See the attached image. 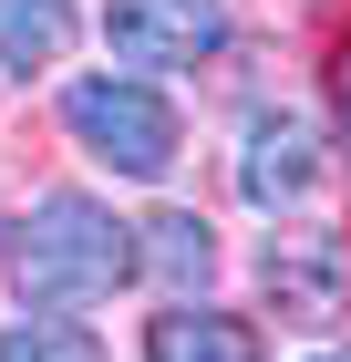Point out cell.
I'll return each mask as SVG.
<instances>
[{"label": "cell", "instance_id": "obj_1", "mask_svg": "<svg viewBox=\"0 0 351 362\" xmlns=\"http://www.w3.org/2000/svg\"><path fill=\"white\" fill-rule=\"evenodd\" d=\"M0 269L31 310H93L135 279V228H114V207L93 197H42L31 218H11Z\"/></svg>", "mask_w": 351, "mask_h": 362}, {"label": "cell", "instance_id": "obj_2", "mask_svg": "<svg viewBox=\"0 0 351 362\" xmlns=\"http://www.w3.org/2000/svg\"><path fill=\"white\" fill-rule=\"evenodd\" d=\"M62 124H73V145L104 156L114 176H165V166H176V114H165L155 83L83 73V83H62Z\"/></svg>", "mask_w": 351, "mask_h": 362}, {"label": "cell", "instance_id": "obj_3", "mask_svg": "<svg viewBox=\"0 0 351 362\" xmlns=\"http://www.w3.org/2000/svg\"><path fill=\"white\" fill-rule=\"evenodd\" d=\"M104 42L135 73H196L227 52V0H104Z\"/></svg>", "mask_w": 351, "mask_h": 362}, {"label": "cell", "instance_id": "obj_4", "mask_svg": "<svg viewBox=\"0 0 351 362\" xmlns=\"http://www.w3.org/2000/svg\"><path fill=\"white\" fill-rule=\"evenodd\" d=\"M258 300L279 310V332H331L351 300V259L341 238H321V228H290V238H269L258 249Z\"/></svg>", "mask_w": 351, "mask_h": 362}, {"label": "cell", "instance_id": "obj_5", "mask_svg": "<svg viewBox=\"0 0 351 362\" xmlns=\"http://www.w3.org/2000/svg\"><path fill=\"white\" fill-rule=\"evenodd\" d=\"M310 187H321V124H310L299 104L248 114V135H238V197L248 207H299Z\"/></svg>", "mask_w": 351, "mask_h": 362}, {"label": "cell", "instance_id": "obj_6", "mask_svg": "<svg viewBox=\"0 0 351 362\" xmlns=\"http://www.w3.org/2000/svg\"><path fill=\"white\" fill-rule=\"evenodd\" d=\"M135 269H155L165 290H196V300H207V279H217V228L196 218V207H165V218H145Z\"/></svg>", "mask_w": 351, "mask_h": 362}, {"label": "cell", "instance_id": "obj_7", "mask_svg": "<svg viewBox=\"0 0 351 362\" xmlns=\"http://www.w3.org/2000/svg\"><path fill=\"white\" fill-rule=\"evenodd\" d=\"M145 362H258V341H248V321H227V310L176 300V310H155Z\"/></svg>", "mask_w": 351, "mask_h": 362}, {"label": "cell", "instance_id": "obj_8", "mask_svg": "<svg viewBox=\"0 0 351 362\" xmlns=\"http://www.w3.org/2000/svg\"><path fill=\"white\" fill-rule=\"evenodd\" d=\"M73 42V0H0V73H52Z\"/></svg>", "mask_w": 351, "mask_h": 362}, {"label": "cell", "instance_id": "obj_9", "mask_svg": "<svg viewBox=\"0 0 351 362\" xmlns=\"http://www.w3.org/2000/svg\"><path fill=\"white\" fill-rule=\"evenodd\" d=\"M0 362H104V341L83 321H21V332H0Z\"/></svg>", "mask_w": 351, "mask_h": 362}, {"label": "cell", "instance_id": "obj_10", "mask_svg": "<svg viewBox=\"0 0 351 362\" xmlns=\"http://www.w3.org/2000/svg\"><path fill=\"white\" fill-rule=\"evenodd\" d=\"M341 124H351V73H341Z\"/></svg>", "mask_w": 351, "mask_h": 362}, {"label": "cell", "instance_id": "obj_11", "mask_svg": "<svg viewBox=\"0 0 351 362\" xmlns=\"http://www.w3.org/2000/svg\"><path fill=\"white\" fill-rule=\"evenodd\" d=\"M310 362H351V352H310Z\"/></svg>", "mask_w": 351, "mask_h": 362}]
</instances>
